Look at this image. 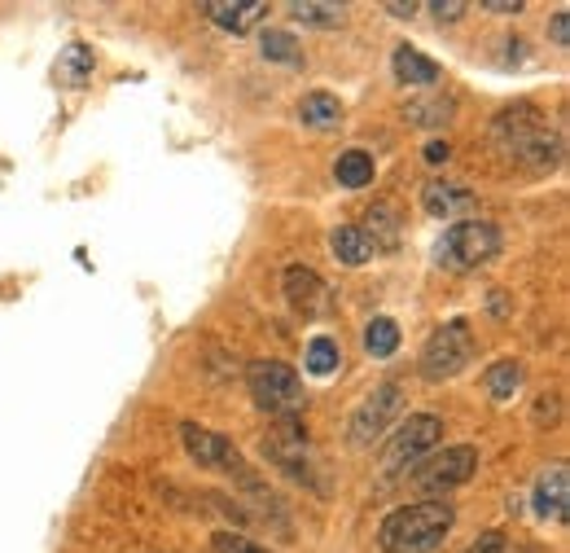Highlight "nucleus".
Listing matches in <instances>:
<instances>
[{
	"label": "nucleus",
	"instance_id": "nucleus-1",
	"mask_svg": "<svg viewBox=\"0 0 570 553\" xmlns=\"http://www.w3.org/2000/svg\"><path fill=\"white\" fill-rule=\"evenodd\" d=\"M491 137H496V145H500L509 158H522V163L535 167V172H548V167H557V158H561V137L548 128L544 110L531 106V102L504 106V110L491 119Z\"/></svg>",
	"mask_w": 570,
	"mask_h": 553
},
{
	"label": "nucleus",
	"instance_id": "nucleus-2",
	"mask_svg": "<svg viewBox=\"0 0 570 553\" xmlns=\"http://www.w3.org/2000/svg\"><path fill=\"white\" fill-rule=\"evenodd\" d=\"M456 527L452 501H417L404 509H391L378 527L382 553H435Z\"/></svg>",
	"mask_w": 570,
	"mask_h": 553
},
{
	"label": "nucleus",
	"instance_id": "nucleus-3",
	"mask_svg": "<svg viewBox=\"0 0 570 553\" xmlns=\"http://www.w3.org/2000/svg\"><path fill=\"white\" fill-rule=\"evenodd\" d=\"M504 237L491 220H461L452 228H443L439 246H435V263L448 272H474L483 263H491L500 255Z\"/></svg>",
	"mask_w": 570,
	"mask_h": 553
},
{
	"label": "nucleus",
	"instance_id": "nucleus-4",
	"mask_svg": "<svg viewBox=\"0 0 570 553\" xmlns=\"http://www.w3.org/2000/svg\"><path fill=\"white\" fill-rule=\"evenodd\" d=\"M439 439H443V422L435 413H408L382 448V479H400L417 470L439 448Z\"/></svg>",
	"mask_w": 570,
	"mask_h": 553
},
{
	"label": "nucleus",
	"instance_id": "nucleus-5",
	"mask_svg": "<svg viewBox=\"0 0 570 553\" xmlns=\"http://www.w3.org/2000/svg\"><path fill=\"white\" fill-rule=\"evenodd\" d=\"M246 387H250V400L263 413L295 417L304 409V378L285 361H254V365H246Z\"/></svg>",
	"mask_w": 570,
	"mask_h": 553
},
{
	"label": "nucleus",
	"instance_id": "nucleus-6",
	"mask_svg": "<svg viewBox=\"0 0 570 553\" xmlns=\"http://www.w3.org/2000/svg\"><path fill=\"white\" fill-rule=\"evenodd\" d=\"M470 356H474L470 321H465V317H452V321H443V326L426 339V348H421V356H417V369H421V378L443 383V378H456V374L470 365Z\"/></svg>",
	"mask_w": 570,
	"mask_h": 553
},
{
	"label": "nucleus",
	"instance_id": "nucleus-7",
	"mask_svg": "<svg viewBox=\"0 0 570 553\" xmlns=\"http://www.w3.org/2000/svg\"><path fill=\"white\" fill-rule=\"evenodd\" d=\"M263 457L290 474L295 483H308L312 492H325V483L317 479V466H312V448H308V431L299 422H281L272 435H263Z\"/></svg>",
	"mask_w": 570,
	"mask_h": 553
},
{
	"label": "nucleus",
	"instance_id": "nucleus-8",
	"mask_svg": "<svg viewBox=\"0 0 570 553\" xmlns=\"http://www.w3.org/2000/svg\"><path fill=\"white\" fill-rule=\"evenodd\" d=\"M478 474V448L474 444H452L443 452H430L421 466H417V487L430 496V501H443V492L470 483Z\"/></svg>",
	"mask_w": 570,
	"mask_h": 553
},
{
	"label": "nucleus",
	"instance_id": "nucleus-9",
	"mask_svg": "<svg viewBox=\"0 0 570 553\" xmlns=\"http://www.w3.org/2000/svg\"><path fill=\"white\" fill-rule=\"evenodd\" d=\"M400 409H404V387H400V383L373 387V391L360 400V409L352 413V422H347V444H352V448H369L373 439L387 435V426L400 417Z\"/></svg>",
	"mask_w": 570,
	"mask_h": 553
},
{
	"label": "nucleus",
	"instance_id": "nucleus-10",
	"mask_svg": "<svg viewBox=\"0 0 570 553\" xmlns=\"http://www.w3.org/2000/svg\"><path fill=\"white\" fill-rule=\"evenodd\" d=\"M180 444H185V452H189L202 470H224V474H233V479L250 470L246 457H241V448H237L228 435L206 431V426H198V422H180Z\"/></svg>",
	"mask_w": 570,
	"mask_h": 553
},
{
	"label": "nucleus",
	"instance_id": "nucleus-11",
	"mask_svg": "<svg viewBox=\"0 0 570 553\" xmlns=\"http://www.w3.org/2000/svg\"><path fill=\"white\" fill-rule=\"evenodd\" d=\"M281 286H285V299H290V308L295 313H304V317H312V313H321L325 304V282L308 268V263H290L285 268V276H281Z\"/></svg>",
	"mask_w": 570,
	"mask_h": 553
},
{
	"label": "nucleus",
	"instance_id": "nucleus-12",
	"mask_svg": "<svg viewBox=\"0 0 570 553\" xmlns=\"http://www.w3.org/2000/svg\"><path fill=\"white\" fill-rule=\"evenodd\" d=\"M391 75H395L404 89H430V84H439V80H443V67H439V62H430L421 49L400 45V49L391 54Z\"/></svg>",
	"mask_w": 570,
	"mask_h": 553
},
{
	"label": "nucleus",
	"instance_id": "nucleus-13",
	"mask_svg": "<svg viewBox=\"0 0 570 553\" xmlns=\"http://www.w3.org/2000/svg\"><path fill=\"white\" fill-rule=\"evenodd\" d=\"M566 501H570V474L566 466H548L531 492V509L539 518H566Z\"/></svg>",
	"mask_w": 570,
	"mask_h": 553
},
{
	"label": "nucleus",
	"instance_id": "nucleus-14",
	"mask_svg": "<svg viewBox=\"0 0 570 553\" xmlns=\"http://www.w3.org/2000/svg\"><path fill=\"white\" fill-rule=\"evenodd\" d=\"M202 14H206L219 32L246 36V32L268 14V5H263V0H233V5H219V0H215V5H202Z\"/></svg>",
	"mask_w": 570,
	"mask_h": 553
},
{
	"label": "nucleus",
	"instance_id": "nucleus-15",
	"mask_svg": "<svg viewBox=\"0 0 570 553\" xmlns=\"http://www.w3.org/2000/svg\"><path fill=\"white\" fill-rule=\"evenodd\" d=\"M421 207L435 215V220H448L456 211H470L474 207V193L465 185H452V180H430L421 189Z\"/></svg>",
	"mask_w": 570,
	"mask_h": 553
},
{
	"label": "nucleus",
	"instance_id": "nucleus-16",
	"mask_svg": "<svg viewBox=\"0 0 570 553\" xmlns=\"http://www.w3.org/2000/svg\"><path fill=\"white\" fill-rule=\"evenodd\" d=\"M400 228H404V224H400V211H395L391 202H373L360 233L369 237L373 250H378V246H382V250H395V246H400Z\"/></svg>",
	"mask_w": 570,
	"mask_h": 553
},
{
	"label": "nucleus",
	"instance_id": "nucleus-17",
	"mask_svg": "<svg viewBox=\"0 0 570 553\" xmlns=\"http://www.w3.org/2000/svg\"><path fill=\"white\" fill-rule=\"evenodd\" d=\"M299 123H308L312 132H330L343 123V102L334 93H308L299 102Z\"/></svg>",
	"mask_w": 570,
	"mask_h": 553
},
{
	"label": "nucleus",
	"instance_id": "nucleus-18",
	"mask_svg": "<svg viewBox=\"0 0 570 553\" xmlns=\"http://www.w3.org/2000/svg\"><path fill=\"white\" fill-rule=\"evenodd\" d=\"M373 176H378V163H373L369 150H343L339 163H334V180L343 189H369Z\"/></svg>",
	"mask_w": 570,
	"mask_h": 553
},
{
	"label": "nucleus",
	"instance_id": "nucleus-19",
	"mask_svg": "<svg viewBox=\"0 0 570 553\" xmlns=\"http://www.w3.org/2000/svg\"><path fill=\"white\" fill-rule=\"evenodd\" d=\"M330 250H334L339 263H347V268H365L369 255H373V246H369V237L360 233V224H339V228L330 233Z\"/></svg>",
	"mask_w": 570,
	"mask_h": 553
},
{
	"label": "nucleus",
	"instance_id": "nucleus-20",
	"mask_svg": "<svg viewBox=\"0 0 570 553\" xmlns=\"http://www.w3.org/2000/svg\"><path fill=\"white\" fill-rule=\"evenodd\" d=\"M54 75H58V84H62V89H84V84H88V75H93V54H88L84 45H71L67 54H58Z\"/></svg>",
	"mask_w": 570,
	"mask_h": 553
},
{
	"label": "nucleus",
	"instance_id": "nucleus-21",
	"mask_svg": "<svg viewBox=\"0 0 570 553\" xmlns=\"http://www.w3.org/2000/svg\"><path fill=\"white\" fill-rule=\"evenodd\" d=\"M483 383H487L491 400H513L522 391V383H526V369H522V361H496Z\"/></svg>",
	"mask_w": 570,
	"mask_h": 553
},
{
	"label": "nucleus",
	"instance_id": "nucleus-22",
	"mask_svg": "<svg viewBox=\"0 0 570 553\" xmlns=\"http://www.w3.org/2000/svg\"><path fill=\"white\" fill-rule=\"evenodd\" d=\"M339 365H343V352H339V343H334L330 334H317V339L308 343L304 369H308L312 378H334V374H339Z\"/></svg>",
	"mask_w": 570,
	"mask_h": 553
},
{
	"label": "nucleus",
	"instance_id": "nucleus-23",
	"mask_svg": "<svg viewBox=\"0 0 570 553\" xmlns=\"http://www.w3.org/2000/svg\"><path fill=\"white\" fill-rule=\"evenodd\" d=\"M259 49H263V62H281V67H299V40L290 32H281V27H268L259 36Z\"/></svg>",
	"mask_w": 570,
	"mask_h": 553
},
{
	"label": "nucleus",
	"instance_id": "nucleus-24",
	"mask_svg": "<svg viewBox=\"0 0 570 553\" xmlns=\"http://www.w3.org/2000/svg\"><path fill=\"white\" fill-rule=\"evenodd\" d=\"M452 110H456V102L452 97H443V93H435L430 102H408V123L413 128H443L448 119H452Z\"/></svg>",
	"mask_w": 570,
	"mask_h": 553
},
{
	"label": "nucleus",
	"instance_id": "nucleus-25",
	"mask_svg": "<svg viewBox=\"0 0 570 553\" xmlns=\"http://www.w3.org/2000/svg\"><path fill=\"white\" fill-rule=\"evenodd\" d=\"M395 348H400V326L391 317H373L365 326V352L378 356V361H387V356H395Z\"/></svg>",
	"mask_w": 570,
	"mask_h": 553
},
{
	"label": "nucleus",
	"instance_id": "nucleus-26",
	"mask_svg": "<svg viewBox=\"0 0 570 553\" xmlns=\"http://www.w3.org/2000/svg\"><path fill=\"white\" fill-rule=\"evenodd\" d=\"M290 14H295L304 27H343L347 5H321V0H295Z\"/></svg>",
	"mask_w": 570,
	"mask_h": 553
},
{
	"label": "nucleus",
	"instance_id": "nucleus-27",
	"mask_svg": "<svg viewBox=\"0 0 570 553\" xmlns=\"http://www.w3.org/2000/svg\"><path fill=\"white\" fill-rule=\"evenodd\" d=\"M211 544H215V553H272L268 544H254V540H246L241 531H215Z\"/></svg>",
	"mask_w": 570,
	"mask_h": 553
},
{
	"label": "nucleus",
	"instance_id": "nucleus-28",
	"mask_svg": "<svg viewBox=\"0 0 570 553\" xmlns=\"http://www.w3.org/2000/svg\"><path fill=\"white\" fill-rule=\"evenodd\" d=\"M470 5H465V0H435V5H430V14L439 19V23H456L461 14H465Z\"/></svg>",
	"mask_w": 570,
	"mask_h": 553
},
{
	"label": "nucleus",
	"instance_id": "nucleus-29",
	"mask_svg": "<svg viewBox=\"0 0 570 553\" xmlns=\"http://www.w3.org/2000/svg\"><path fill=\"white\" fill-rule=\"evenodd\" d=\"M465 553H504V531H483Z\"/></svg>",
	"mask_w": 570,
	"mask_h": 553
},
{
	"label": "nucleus",
	"instance_id": "nucleus-30",
	"mask_svg": "<svg viewBox=\"0 0 570 553\" xmlns=\"http://www.w3.org/2000/svg\"><path fill=\"white\" fill-rule=\"evenodd\" d=\"M548 36H553V45H557V49H566V40H570V14H566V10H557V14H553Z\"/></svg>",
	"mask_w": 570,
	"mask_h": 553
},
{
	"label": "nucleus",
	"instance_id": "nucleus-31",
	"mask_svg": "<svg viewBox=\"0 0 570 553\" xmlns=\"http://www.w3.org/2000/svg\"><path fill=\"white\" fill-rule=\"evenodd\" d=\"M557 404H561L557 396H539V400H535V426H544V422L553 426V422H557V413H561Z\"/></svg>",
	"mask_w": 570,
	"mask_h": 553
},
{
	"label": "nucleus",
	"instance_id": "nucleus-32",
	"mask_svg": "<svg viewBox=\"0 0 570 553\" xmlns=\"http://www.w3.org/2000/svg\"><path fill=\"white\" fill-rule=\"evenodd\" d=\"M421 158H426L430 167H443V163L452 158V145H448V141H430V145L421 150Z\"/></svg>",
	"mask_w": 570,
	"mask_h": 553
},
{
	"label": "nucleus",
	"instance_id": "nucleus-33",
	"mask_svg": "<svg viewBox=\"0 0 570 553\" xmlns=\"http://www.w3.org/2000/svg\"><path fill=\"white\" fill-rule=\"evenodd\" d=\"M483 10H491V14H522V0H483Z\"/></svg>",
	"mask_w": 570,
	"mask_h": 553
},
{
	"label": "nucleus",
	"instance_id": "nucleus-34",
	"mask_svg": "<svg viewBox=\"0 0 570 553\" xmlns=\"http://www.w3.org/2000/svg\"><path fill=\"white\" fill-rule=\"evenodd\" d=\"M382 10H387V14H395V19H413V14H417V5H413V0H408V5H404V0H387Z\"/></svg>",
	"mask_w": 570,
	"mask_h": 553
}]
</instances>
